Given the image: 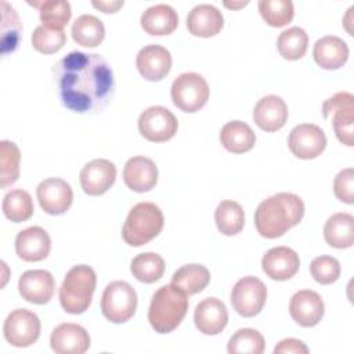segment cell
I'll return each instance as SVG.
<instances>
[{"mask_svg": "<svg viewBox=\"0 0 354 354\" xmlns=\"http://www.w3.org/2000/svg\"><path fill=\"white\" fill-rule=\"evenodd\" d=\"M333 192L339 201L347 205L354 203V171L351 167L337 173L333 180Z\"/></svg>", "mask_w": 354, "mask_h": 354, "instance_id": "42", "label": "cell"}, {"mask_svg": "<svg viewBox=\"0 0 354 354\" xmlns=\"http://www.w3.org/2000/svg\"><path fill=\"white\" fill-rule=\"evenodd\" d=\"M72 39L83 47H97L105 37V28L100 18L91 14H83L72 24Z\"/></svg>", "mask_w": 354, "mask_h": 354, "instance_id": "30", "label": "cell"}, {"mask_svg": "<svg viewBox=\"0 0 354 354\" xmlns=\"http://www.w3.org/2000/svg\"><path fill=\"white\" fill-rule=\"evenodd\" d=\"M29 4L39 7L41 25L51 29H64L72 15L71 4L65 0H46L39 3L29 1Z\"/></svg>", "mask_w": 354, "mask_h": 354, "instance_id": "36", "label": "cell"}, {"mask_svg": "<svg viewBox=\"0 0 354 354\" xmlns=\"http://www.w3.org/2000/svg\"><path fill=\"white\" fill-rule=\"evenodd\" d=\"M3 213L12 223H22L33 214V201L25 189H11L3 198Z\"/></svg>", "mask_w": 354, "mask_h": 354, "instance_id": "34", "label": "cell"}, {"mask_svg": "<svg viewBox=\"0 0 354 354\" xmlns=\"http://www.w3.org/2000/svg\"><path fill=\"white\" fill-rule=\"evenodd\" d=\"M322 297L310 289L296 292L289 301V313L296 324L303 328L315 326L324 317Z\"/></svg>", "mask_w": 354, "mask_h": 354, "instance_id": "15", "label": "cell"}, {"mask_svg": "<svg viewBox=\"0 0 354 354\" xmlns=\"http://www.w3.org/2000/svg\"><path fill=\"white\" fill-rule=\"evenodd\" d=\"M259 12L272 28L288 25L295 15V7L290 0H260Z\"/></svg>", "mask_w": 354, "mask_h": 354, "instance_id": "39", "label": "cell"}, {"mask_svg": "<svg viewBox=\"0 0 354 354\" xmlns=\"http://www.w3.org/2000/svg\"><path fill=\"white\" fill-rule=\"evenodd\" d=\"M123 181L131 191H151L158 181V167L147 156H133L124 165Z\"/></svg>", "mask_w": 354, "mask_h": 354, "instance_id": "22", "label": "cell"}, {"mask_svg": "<svg viewBox=\"0 0 354 354\" xmlns=\"http://www.w3.org/2000/svg\"><path fill=\"white\" fill-rule=\"evenodd\" d=\"M140 75L149 82H159L171 69V55L166 47L149 44L142 47L136 58Z\"/></svg>", "mask_w": 354, "mask_h": 354, "instance_id": "17", "label": "cell"}, {"mask_svg": "<svg viewBox=\"0 0 354 354\" xmlns=\"http://www.w3.org/2000/svg\"><path fill=\"white\" fill-rule=\"evenodd\" d=\"M221 145L232 153H245L256 144V134L252 127L241 120H231L221 127Z\"/></svg>", "mask_w": 354, "mask_h": 354, "instance_id": "28", "label": "cell"}, {"mask_svg": "<svg viewBox=\"0 0 354 354\" xmlns=\"http://www.w3.org/2000/svg\"><path fill=\"white\" fill-rule=\"evenodd\" d=\"M66 41L64 29H51L39 25L32 33V46L41 54H53L59 51Z\"/></svg>", "mask_w": 354, "mask_h": 354, "instance_id": "40", "label": "cell"}, {"mask_svg": "<svg viewBox=\"0 0 354 354\" xmlns=\"http://www.w3.org/2000/svg\"><path fill=\"white\" fill-rule=\"evenodd\" d=\"M40 329V319L33 311L26 308H17L7 315L3 333L11 346L29 347L39 339Z\"/></svg>", "mask_w": 354, "mask_h": 354, "instance_id": "9", "label": "cell"}, {"mask_svg": "<svg viewBox=\"0 0 354 354\" xmlns=\"http://www.w3.org/2000/svg\"><path fill=\"white\" fill-rule=\"evenodd\" d=\"M304 216L301 198L292 192H278L259 203L254 212L257 232L268 239L282 236Z\"/></svg>", "mask_w": 354, "mask_h": 354, "instance_id": "2", "label": "cell"}, {"mask_svg": "<svg viewBox=\"0 0 354 354\" xmlns=\"http://www.w3.org/2000/svg\"><path fill=\"white\" fill-rule=\"evenodd\" d=\"M51 249V239L41 227H29L18 232L15 238V252L24 261H41Z\"/></svg>", "mask_w": 354, "mask_h": 354, "instance_id": "21", "label": "cell"}, {"mask_svg": "<svg viewBox=\"0 0 354 354\" xmlns=\"http://www.w3.org/2000/svg\"><path fill=\"white\" fill-rule=\"evenodd\" d=\"M209 86L205 77L195 72L178 75L171 84L173 104L184 112H196L205 106L209 100Z\"/></svg>", "mask_w": 354, "mask_h": 354, "instance_id": "7", "label": "cell"}, {"mask_svg": "<svg viewBox=\"0 0 354 354\" xmlns=\"http://www.w3.org/2000/svg\"><path fill=\"white\" fill-rule=\"evenodd\" d=\"M21 152L15 142L3 140L0 142V185L7 188L19 177Z\"/></svg>", "mask_w": 354, "mask_h": 354, "instance_id": "37", "label": "cell"}, {"mask_svg": "<svg viewBox=\"0 0 354 354\" xmlns=\"http://www.w3.org/2000/svg\"><path fill=\"white\" fill-rule=\"evenodd\" d=\"M141 28L152 36L170 35L178 25V15L169 4L148 7L141 15Z\"/></svg>", "mask_w": 354, "mask_h": 354, "instance_id": "26", "label": "cell"}, {"mask_svg": "<svg viewBox=\"0 0 354 354\" xmlns=\"http://www.w3.org/2000/svg\"><path fill=\"white\" fill-rule=\"evenodd\" d=\"M249 1H238V3H228V1H224V6L228 7V8H241V7H245Z\"/></svg>", "mask_w": 354, "mask_h": 354, "instance_id": "45", "label": "cell"}, {"mask_svg": "<svg viewBox=\"0 0 354 354\" xmlns=\"http://www.w3.org/2000/svg\"><path fill=\"white\" fill-rule=\"evenodd\" d=\"M188 295L170 285L160 286L152 296L148 308V321L158 333L173 332L188 311Z\"/></svg>", "mask_w": 354, "mask_h": 354, "instance_id": "3", "label": "cell"}, {"mask_svg": "<svg viewBox=\"0 0 354 354\" xmlns=\"http://www.w3.org/2000/svg\"><path fill=\"white\" fill-rule=\"evenodd\" d=\"M210 282V272L202 264H185L171 277V283L184 293L195 295L202 292Z\"/></svg>", "mask_w": 354, "mask_h": 354, "instance_id": "29", "label": "cell"}, {"mask_svg": "<svg viewBox=\"0 0 354 354\" xmlns=\"http://www.w3.org/2000/svg\"><path fill=\"white\" fill-rule=\"evenodd\" d=\"M194 322L203 335H218L228 324V311L225 304L217 297L203 299L195 307Z\"/></svg>", "mask_w": 354, "mask_h": 354, "instance_id": "20", "label": "cell"}, {"mask_svg": "<svg viewBox=\"0 0 354 354\" xmlns=\"http://www.w3.org/2000/svg\"><path fill=\"white\" fill-rule=\"evenodd\" d=\"M133 277L144 283H152L159 281L165 272V260L162 256L153 252L137 254L130 264Z\"/></svg>", "mask_w": 354, "mask_h": 354, "instance_id": "33", "label": "cell"}, {"mask_svg": "<svg viewBox=\"0 0 354 354\" xmlns=\"http://www.w3.org/2000/svg\"><path fill=\"white\" fill-rule=\"evenodd\" d=\"M55 281L47 270H28L18 281V290L22 299L33 304H46L54 295Z\"/></svg>", "mask_w": 354, "mask_h": 354, "instance_id": "16", "label": "cell"}, {"mask_svg": "<svg viewBox=\"0 0 354 354\" xmlns=\"http://www.w3.org/2000/svg\"><path fill=\"white\" fill-rule=\"evenodd\" d=\"M308 347L299 339H283L274 347V354H307Z\"/></svg>", "mask_w": 354, "mask_h": 354, "instance_id": "43", "label": "cell"}, {"mask_svg": "<svg viewBox=\"0 0 354 354\" xmlns=\"http://www.w3.org/2000/svg\"><path fill=\"white\" fill-rule=\"evenodd\" d=\"M165 217L159 206L140 202L131 207L122 228V238L130 246H142L162 231Z\"/></svg>", "mask_w": 354, "mask_h": 354, "instance_id": "5", "label": "cell"}, {"mask_svg": "<svg viewBox=\"0 0 354 354\" xmlns=\"http://www.w3.org/2000/svg\"><path fill=\"white\" fill-rule=\"evenodd\" d=\"M1 8V54L7 55L12 53L21 40L22 24L12 6L6 0L0 1Z\"/></svg>", "mask_w": 354, "mask_h": 354, "instance_id": "32", "label": "cell"}, {"mask_svg": "<svg viewBox=\"0 0 354 354\" xmlns=\"http://www.w3.org/2000/svg\"><path fill=\"white\" fill-rule=\"evenodd\" d=\"M93 7L101 10L102 12H116L120 7H123V1L120 0H111V1H106V0H100V1H91Z\"/></svg>", "mask_w": 354, "mask_h": 354, "instance_id": "44", "label": "cell"}, {"mask_svg": "<svg viewBox=\"0 0 354 354\" xmlns=\"http://www.w3.org/2000/svg\"><path fill=\"white\" fill-rule=\"evenodd\" d=\"M36 196L40 207L51 216L64 214L72 205L73 191L71 185L57 177L43 180L36 188Z\"/></svg>", "mask_w": 354, "mask_h": 354, "instance_id": "13", "label": "cell"}, {"mask_svg": "<svg viewBox=\"0 0 354 354\" xmlns=\"http://www.w3.org/2000/svg\"><path fill=\"white\" fill-rule=\"evenodd\" d=\"M50 346L57 354H83L90 347V336L83 326L65 322L51 332Z\"/></svg>", "mask_w": 354, "mask_h": 354, "instance_id": "19", "label": "cell"}, {"mask_svg": "<svg viewBox=\"0 0 354 354\" xmlns=\"http://www.w3.org/2000/svg\"><path fill=\"white\" fill-rule=\"evenodd\" d=\"M97 275L90 266L79 264L72 267L59 288V303L69 314L84 313L93 300Z\"/></svg>", "mask_w": 354, "mask_h": 354, "instance_id": "4", "label": "cell"}, {"mask_svg": "<svg viewBox=\"0 0 354 354\" xmlns=\"http://www.w3.org/2000/svg\"><path fill=\"white\" fill-rule=\"evenodd\" d=\"M224 25L221 11L212 4L195 6L187 17V28L191 35L199 37H210L217 35Z\"/></svg>", "mask_w": 354, "mask_h": 354, "instance_id": "25", "label": "cell"}, {"mask_svg": "<svg viewBox=\"0 0 354 354\" xmlns=\"http://www.w3.org/2000/svg\"><path fill=\"white\" fill-rule=\"evenodd\" d=\"M253 120L264 131H277L288 120V106L281 97L274 94L266 95L254 105Z\"/></svg>", "mask_w": 354, "mask_h": 354, "instance_id": "23", "label": "cell"}, {"mask_svg": "<svg viewBox=\"0 0 354 354\" xmlns=\"http://www.w3.org/2000/svg\"><path fill=\"white\" fill-rule=\"evenodd\" d=\"M325 147L326 136L324 130L313 123L295 126L288 137V148L299 159H314L324 152Z\"/></svg>", "mask_w": 354, "mask_h": 354, "instance_id": "12", "label": "cell"}, {"mask_svg": "<svg viewBox=\"0 0 354 354\" xmlns=\"http://www.w3.org/2000/svg\"><path fill=\"white\" fill-rule=\"evenodd\" d=\"M264 344V337L259 330L242 328L230 337L227 351L230 354H261Z\"/></svg>", "mask_w": 354, "mask_h": 354, "instance_id": "38", "label": "cell"}, {"mask_svg": "<svg viewBox=\"0 0 354 354\" xmlns=\"http://www.w3.org/2000/svg\"><path fill=\"white\" fill-rule=\"evenodd\" d=\"M267 300V288L256 277L248 275L241 278L232 288L231 304L234 310L245 317L250 318L257 315Z\"/></svg>", "mask_w": 354, "mask_h": 354, "instance_id": "10", "label": "cell"}, {"mask_svg": "<svg viewBox=\"0 0 354 354\" xmlns=\"http://www.w3.org/2000/svg\"><path fill=\"white\" fill-rule=\"evenodd\" d=\"M308 46V36L304 29L299 26H292L278 36L277 40V48L279 54L289 61H296L300 59Z\"/></svg>", "mask_w": 354, "mask_h": 354, "instance_id": "35", "label": "cell"}, {"mask_svg": "<svg viewBox=\"0 0 354 354\" xmlns=\"http://www.w3.org/2000/svg\"><path fill=\"white\" fill-rule=\"evenodd\" d=\"M79 178L87 195L98 196L113 185L116 180V166L108 159H94L83 166Z\"/></svg>", "mask_w": 354, "mask_h": 354, "instance_id": "14", "label": "cell"}, {"mask_svg": "<svg viewBox=\"0 0 354 354\" xmlns=\"http://www.w3.org/2000/svg\"><path fill=\"white\" fill-rule=\"evenodd\" d=\"M136 310L137 293L130 283L113 281L106 285L101 297V313L108 321L123 324L134 315Z\"/></svg>", "mask_w": 354, "mask_h": 354, "instance_id": "6", "label": "cell"}, {"mask_svg": "<svg viewBox=\"0 0 354 354\" xmlns=\"http://www.w3.org/2000/svg\"><path fill=\"white\" fill-rule=\"evenodd\" d=\"M313 278L321 285H329L340 277V263L332 256H318L310 264Z\"/></svg>", "mask_w": 354, "mask_h": 354, "instance_id": "41", "label": "cell"}, {"mask_svg": "<svg viewBox=\"0 0 354 354\" xmlns=\"http://www.w3.org/2000/svg\"><path fill=\"white\" fill-rule=\"evenodd\" d=\"M322 115L325 119H332L333 130L337 140L347 145H354V97L351 93L340 91L329 97L322 104Z\"/></svg>", "mask_w": 354, "mask_h": 354, "instance_id": "8", "label": "cell"}, {"mask_svg": "<svg viewBox=\"0 0 354 354\" xmlns=\"http://www.w3.org/2000/svg\"><path fill=\"white\" fill-rule=\"evenodd\" d=\"M53 72L62 105L73 112L102 111L113 94L112 68L100 54L71 51Z\"/></svg>", "mask_w": 354, "mask_h": 354, "instance_id": "1", "label": "cell"}, {"mask_svg": "<svg viewBox=\"0 0 354 354\" xmlns=\"http://www.w3.org/2000/svg\"><path fill=\"white\" fill-rule=\"evenodd\" d=\"M348 46L347 43L337 36H324L318 39L313 48L314 61L328 71L342 68L348 59Z\"/></svg>", "mask_w": 354, "mask_h": 354, "instance_id": "24", "label": "cell"}, {"mask_svg": "<svg viewBox=\"0 0 354 354\" xmlns=\"http://www.w3.org/2000/svg\"><path fill=\"white\" fill-rule=\"evenodd\" d=\"M177 118L165 106L155 105L141 112L138 118L140 134L152 142H165L177 133Z\"/></svg>", "mask_w": 354, "mask_h": 354, "instance_id": "11", "label": "cell"}, {"mask_svg": "<svg viewBox=\"0 0 354 354\" xmlns=\"http://www.w3.org/2000/svg\"><path fill=\"white\" fill-rule=\"evenodd\" d=\"M299 254L288 246L271 248L261 259L264 274L275 281L290 279L299 271Z\"/></svg>", "mask_w": 354, "mask_h": 354, "instance_id": "18", "label": "cell"}, {"mask_svg": "<svg viewBox=\"0 0 354 354\" xmlns=\"http://www.w3.org/2000/svg\"><path fill=\"white\" fill-rule=\"evenodd\" d=\"M214 221L218 231L224 235H235L245 225V213L242 206L235 201H223L214 212Z\"/></svg>", "mask_w": 354, "mask_h": 354, "instance_id": "31", "label": "cell"}, {"mask_svg": "<svg viewBox=\"0 0 354 354\" xmlns=\"http://www.w3.org/2000/svg\"><path fill=\"white\" fill-rule=\"evenodd\" d=\"M325 242L336 249H346L354 243V217L350 213H335L324 225Z\"/></svg>", "mask_w": 354, "mask_h": 354, "instance_id": "27", "label": "cell"}]
</instances>
